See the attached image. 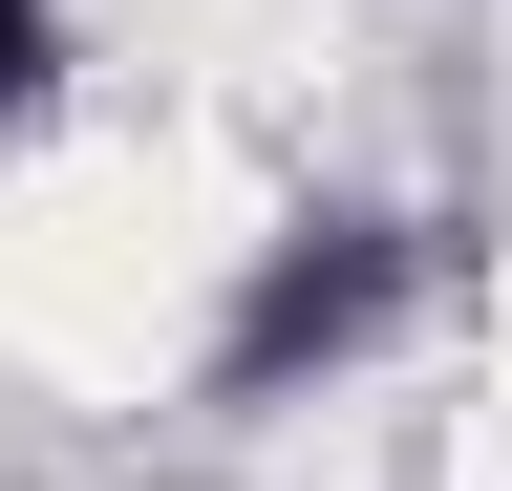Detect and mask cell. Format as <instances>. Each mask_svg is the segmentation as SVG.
Masks as SVG:
<instances>
[{
	"label": "cell",
	"mask_w": 512,
	"mask_h": 491,
	"mask_svg": "<svg viewBox=\"0 0 512 491\" xmlns=\"http://www.w3.org/2000/svg\"><path fill=\"white\" fill-rule=\"evenodd\" d=\"M384 299H406V235H384V214H299L278 257L235 278V321H214V385H235V406H278L299 363H342V342L384 321Z\"/></svg>",
	"instance_id": "cell-1"
}]
</instances>
